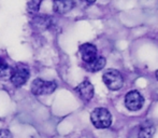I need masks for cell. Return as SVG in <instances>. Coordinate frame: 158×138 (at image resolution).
<instances>
[{
    "label": "cell",
    "instance_id": "1",
    "mask_svg": "<svg viewBox=\"0 0 158 138\" xmlns=\"http://www.w3.org/2000/svg\"><path fill=\"white\" fill-rule=\"evenodd\" d=\"M90 121L97 128H108L112 124V115L106 108H96L90 114Z\"/></svg>",
    "mask_w": 158,
    "mask_h": 138
},
{
    "label": "cell",
    "instance_id": "2",
    "mask_svg": "<svg viewBox=\"0 0 158 138\" xmlns=\"http://www.w3.org/2000/svg\"><path fill=\"white\" fill-rule=\"evenodd\" d=\"M57 84L55 81H46L43 79H35L31 83V92L33 95L37 96H43V95H50L56 90Z\"/></svg>",
    "mask_w": 158,
    "mask_h": 138
},
{
    "label": "cell",
    "instance_id": "3",
    "mask_svg": "<svg viewBox=\"0 0 158 138\" xmlns=\"http://www.w3.org/2000/svg\"><path fill=\"white\" fill-rule=\"evenodd\" d=\"M102 80H103L104 84L108 86V88H110L112 91H117L123 88V75L116 69H109V70H106L103 73V75H102Z\"/></svg>",
    "mask_w": 158,
    "mask_h": 138
},
{
    "label": "cell",
    "instance_id": "4",
    "mask_svg": "<svg viewBox=\"0 0 158 138\" xmlns=\"http://www.w3.org/2000/svg\"><path fill=\"white\" fill-rule=\"evenodd\" d=\"M144 98L138 91H130L125 96V106L130 111H138L142 108Z\"/></svg>",
    "mask_w": 158,
    "mask_h": 138
},
{
    "label": "cell",
    "instance_id": "5",
    "mask_svg": "<svg viewBox=\"0 0 158 138\" xmlns=\"http://www.w3.org/2000/svg\"><path fill=\"white\" fill-rule=\"evenodd\" d=\"M29 79V70L26 67H16L13 69L12 77H11V82L15 86H22L27 82Z\"/></svg>",
    "mask_w": 158,
    "mask_h": 138
},
{
    "label": "cell",
    "instance_id": "6",
    "mask_svg": "<svg viewBox=\"0 0 158 138\" xmlns=\"http://www.w3.org/2000/svg\"><path fill=\"white\" fill-rule=\"evenodd\" d=\"M80 54L85 64L92 63L97 58V48L92 43H83L80 46Z\"/></svg>",
    "mask_w": 158,
    "mask_h": 138
},
{
    "label": "cell",
    "instance_id": "7",
    "mask_svg": "<svg viewBox=\"0 0 158 138\" xmlns=\"http://www.w3.org/2000/svg\"><path fill=\"white\" fill-rule=\"evenodd\" d=\"M75 91L83 101H88L94 97V86L88 80H85L77 86Z\"/></svg>",
    "mask_w": 158,
    "mask_h": 138
},
{
    "label": "cell",
    "instance_id": "8",
    "mask_svg": "<svg viewBox=\"0 0 158 138\" xmlns=\"http://www.w3.org/2000/svg\"><path fill=\"white\" fill-rule=\"evenodd\" d=\"M53 6H54V11L56 13L64 14V13L72 10L74 6V2L70 1V0H59V1L53 2Z\"/></svg>",
    "mask_w": 158,
    "mask_h": 138
},
{
    "label": "cell",
    "instance_id": "9",
    "mask_svg": "<svg viewBox=\"0 0 158 138\" xmlns=\"http://www.w3.org/2000/svg\"><path fill=\"white\" fill-rule=\"evenodd\" d=\"M104 66H106V58L102 56H97V58H96L95 61H93L92 63L85 64L84 67H85L86 70L92 71V72H96V71L101 70Z\"/></svg>",
    "mask_w": 158,
    "mask_h": 138
},
{
    "label": "cell",
    "instance_id": "10",
    "mask_svg": "<svg viewBox=\"0 0 158 138\" xmlns=\"http://www.w3.org/2000/svg\"><path fill=\"white\" fill-rule=\"evenodd\" d=\"M155 134V126L150 122H145L139 131V138H152Z\"/></svg>",
    "mask_w": 158,
    "mask_h": 138
},
{
    "label": "cell",
    "instance_id": "11",
    "mask_svg": "<svg viewBox=\"0 0 158 138\" xmlns=\"http://www.w3.org/2000/svg\"><path fill=\"white\" fill-rule=\"evenodd\" d=\"M13 73V68L10 67L9 65H6V63L0 65V80H3V81H8L11 80Z\"/></svg>",
    "mask_w": 158,
    "mask_h": 138
},
{
    "label": "cell",
    "instance_id": "12",
    "mask_svg": "<svg viewBox=\"0 0 158 138\" xmlns=\"http://www.w3.org/2000/svg\"><path fill=\"white\" fill-rule=\"evenodd\" d=\"M40 4H41V1H35V0L27 2V11L29 13H31V14L38 12V10L40 8Z\"/></svg>",
    "mask_w": 158,
    "mask_h": 138
},
{
    "label": "cell",
    "instance_id": "13",
    "mask_svg": "<svg viewBox=\"0 0 158 138\" xmlns=\"http://www.w3.org/2000/svg\"><path fill=\"white\" fill-rule=\"evenodd\" d=\"M0 138H12V134L6 128H0Z\"/></svg>",
    "mask_w": 158,
    "mask_h": 138
},
{
    "label": "cell",
    "instance_id": "14",
    "mask_svg": "<svg viewBox=\"0 0 158 138\" xmlns=\"http://www.w3.org/2000/svg\"><path fill=\"white\" fill-rule=\"evenodd\" d=\"M2 64H4V61L0 57V65H2Z\"/></svg>",
    "mask_w": 158,
    "mask_h": 138
},
{
    "label": "cell",
    "instance_id": "15",
    "mask_svg": "<svg viewBox=\"0 0 158 138\" xmlns=\"http://www.w3.org/2000/svg\"><path fill=\"white\" fill-rule=\"evenodd\" d=\"M156 79L158 80V70L156 71Z\"/></svg>",
    "mask_w": 158,
    "mask_h": 138
}]
</instances>
